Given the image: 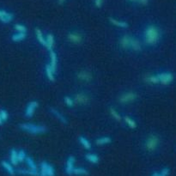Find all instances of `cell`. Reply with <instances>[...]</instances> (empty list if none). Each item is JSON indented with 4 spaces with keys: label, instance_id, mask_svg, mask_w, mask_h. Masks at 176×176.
I'll return each mask as SVG.
<instances>
[{
    "label": "cell",
    "instance_id": "6da1fadb",
    "mask_svg": "<svg viewBox=\"0 0 176 176\" xmlns=\"http://www.w3.org/2000/svg\"><path fill=\"white\" fill-rule=\"evenodd\" d=\"M161 39L160 29L156 25H149L144 31V41L147 46H156Z\"/></svg>",
    "mask_w": 176,
    "mask_h": 176
},
{
    "label": "cell",
    "instance_id": "7a4b0ae2",
    "mask_svg": "<svg viewBox=\"0 0 176 176\" xmlns=\"http://www.w3.org/2000/svg\"><path fill=\"white\" fill-rule=\"evenodd\" d=\"M22 131L33 135H41L47 132V128L43 125H37L33 123H23L19 125Z\"/></svg>",
    "mask_w": 176,
    "mask_h": 176
},
{
    "label": "cell",
    "instance_id": "3957f363",
    "mask_svg": "<svg viewBox=\"0 0 176 176\" xmlns=\"http://www.w3.org/2000/svg\"><path fill=\"white\" fill-rule=\"evenodd\" d=\"M160 145V138L156 134H150L146 137L144 143V149L148 152L156 151Z\"/></svg>",
    "mask_w": 176,
    "mask_h": 176
},
{
    "label": "cell",
    "instance_id": "277c9868",
    "mask_svg": "<svg viewBox=\"0 0 176 176\" xmlns=\"http://www.w3.org/2000/svg\"><path fill=\"white\" fill-rule=\"evenodd\" d=\"M137 98V93L133 92V91H127L123 93L119 98L120 103L122 104H128V103H131L134 101H136Z\"/></svg>",
    "mask_w": 176,
    "mask_h": 176
},
{
    "label": "cell",
    "instance_id": "5b68a950",
    "mask_svg": "<svg viewBox=\"0 0 176 176\" xmlns=\"http://www.w3.org/2000/svg\"><path fill=\"white\" fill-rule=\"evenodd\" d=\"M156 77L159 83L163 85H168L174 80V75L171 72H161L156 74Z\"/></svg>",
    "mask_w": 176,
    "mask_h": 176
},
{
    "label": "cell",
    "instance_id": "8992f818",
    "mask_svg": "<svg viewBox=\"0 0 176 176\" xmlns=\"http://www.w3.org/2000/svg\"><path fill=\"white\" fill-rule=\"evenodd\" d=\"M38 107H39V102L37 101H32V102H30L27 105V107L25 108L24 115L27 118H31V117H33V115L34 114V112L38 108Z\"/></svg>",
    "mask_w": 176,
    "mask_h": 176
},
{
    "label": "cell",
    "instance_id": "52a82bcc",
    "mask_svg": "<svg viewBox=\"0 0 176 176\" xmlns=\"http://www.w3.org/2000/svg\"><path fill=\"white\" fill-rule=\"evenodd\" d=\"M74 102L78 105H87L89 102V96L84 93V92H80L77 94L75 98L73 99Z\"/></svg>",
    "mask_w": 176,
    "mask_h": 176
},
{
    "label": "cell",
    "instance_id": "ba28073f",
    "mask_svg": "<svg viewBox=\"0 0 176 176\" xmlns=\"http://www.w3.org/2000/svg\"><path fill=\"white\" fill-rule=\"evenodd\" d=\"M49 55H50V67L53 70V72L56 73L57 66H58V55H57L56 52L52 49L49 50Z\"/></svg>",
    "mask_w": 176,
    "mask_h": 176
},
{
    "label": "cell",
    "instance_id": "9c48e42d",
    "mask_svg": "<svg viewBox=\"0 0 176 176\" xmlns=\"http://www.w3.org/2000/svg\"><path fill=\"white\" fill-rule=\"evenodd\" d=\"M67 38L72 43H74V44H80L83 42V35L77 31L70 32L68 34Z\"/></svg>",
    "mask_w": 176,
    "mask_h": 176
},
{
    "label": "cell",
    "instance_id": "30bf717a",
    "mask_svg": "<svg viewBox=\"0 0 176 176\" xmlns=\"http://www.w3.org/2000/svg\"><path fill=\"white\" fill-rule=\"evenodd\" d=\"M50 112H51V113H52L56 119H58V121H60L62 124H64V125H67V124H68V120H67V118L64 116L62 112H59L58 109L53 108V107H51V108H50Z\"/></svg>",
    "mask_w": 176,
    "mask_h": 176
},
{
    "label": "cell",
    "instance_id": "8fae6325",
    "mask_svg": "<svg viewBox=\"0 0 176 176\" xmlns=\"http://www.w3.org/2000/svg\"><path fill=\"white\" fill-rule=\"evenodd\" d=\"M75 168V157L74 156H69L66 161L64 171L68 175H72L73 169Z\"/></svg>",
    "mask_w": 176,
    "mask_h": 176
},
{
    "label": "cell",
    "instance_id": "7c38bea8",
    "mask_svg": "<svg viewBox=\"0 0 176 176\" xmlns=\"http://www.w3.org/2000/svg\"><path fill=\"white\" fill-rule=\"evenodd\" d=\"M131 36L128 35V34L123 35L120 40V47L124 50L131 49Z\"/></svg>",
    "mask_w": 176,
    "mask_h": 176
},
{
    "label": "cell",
    "instance_id": "4fadbf2b",
    "mask_svg": "<svg viewBox=\"0 0 176 176\" xmlns=\"http://www.w3.org/2000/svg\"><path fill=\"white\" fill-rule=\"evenodd\" d=\"M77 77H78L79 80L88 83V82L92 80V74L88 71H81L77 74Z\"/></svg>",
    "mask_w": 176,
    "mask_h": 176
},
{
    "label": "cell",
    "instance_id": "5bb4252c",
    "mask_svg": "<svg viewBox=\"0 0 176 176\" xmlns=\"http://www.w3.org/2000/svg\"><path fill=\"white\" fill-rule=\"evenodd\" d=\"M131 49L135 52H140L142 50L141 42L137 38L134 37V36H131Z\"/></svg>",
    "mask_w": 176,
    "mask_h": 176
},
{
    "label": "cell",
    "instance_id": "9a60e30c",
    "mask_svg": "<svg viewBox=\"0 0 176 176\" xmlns=\"http://www.w3.org/2000/svg\"><path fill=\"white\" fill-rule=\"evenodd\" d=\"M1 166L3 167V168L8 173L9 175H15L16 174V171L14 169V167L11 163H9L6 161H1Z\"/></svg>",
    "mask_w": 176,
    "mask_h": 176
},
{
    "label": "cell",
    "instance_id": "2e32d148",
    "mask_svg": "<svg viewBox=\"0 0 176 176\" xmlns=\"http://www.w3.org/2000/svg\"><path fill=\"white\" fill-rule=\"evenodd\" d=\"M35 35H36V38H37V40L39 41L40 45H42L43 47H46L47 46V43H46V38L44 36V34H42L41 30H40L39 28H35Z\"/></svg>",
    "mask_w": 176,
    "mask_h": 176
},
{
    "label": "cell",
    "instance_id": "e0dca14e",
    "mask_svg": "<svg viewBox=\"0 0 176 176\" xmlns=\"http://www.w3.org/2000/svg\"><path fill=\"white\" fill-rule=\"evenodd\" d=\"M45 38H46V43H47L46 47L47 48L48 51L53 49V46H54V43H55L54 36L52 34H47V36H45Z\"/></svg>",
    "mask_w": 176,
    "mask_h": 176
},
{
    "label": "cell",
    "instance_id": "ac0fdd59",
    "mask_svg": "<svg viewBox=\"0 0 176 176\" xmlns=\"http://www.w3.org/2000/svg\"><path fill=\"white\" fill-rule=\"evenodd\" d=\"M109 22L112 24V25H114V26H116V27H118V28H128V23H126V22H124V21H119V20H116V19H114V18H112V17H110L109 18Z\"/></svg>",
    "mask_w": 176,
    "mask_h": 176
},
{
    "label": "cell",
    "instance_id": "d6986e66",
    "mask_svg": "<svg viewBox=\"0 0 176 176\" xmlns=\"http://www.w3.org/2000/svg\"><path fill=\"white\" fill-rule=\"evenodd\" d=\"M112 142V138L110 137H102L96 139V144L98 146H102L106 144H110Z\"/></svg>",
    "mask_w": 176,
    "mask_h": 176
},
{
    "label": "cell",
    "instance_id": "ffe728a7",
    "mask_svg": "<svg viewBox=\"0 0 176 176\" xmlns=\"http://www.w3.org/2000/svg\"><path fill=\"white\" fill-rule=\"evenodd\" d=\"M17 173L22 175H28V176H39V171H34L31 169H19L17 170Z\"/></svg>",
    "mask_w": 176,
    "mask_h": 176
},
{
    "label": "cell",
    "instance_id": "44dd1931",
    "mask_svg": "<svg viewBox=\"0 0 176 176\" xmlns=\"http://www.w3.org/2000/svg\"><path fill=\"white\" fill-rule=\"evenodd\" d=\"M45 72L47 75V77L48 78V80L51 82H54L55 81V73L53 72V70L51 69L49 64H47L45 66Z\"/></svg>",
    "mask_w": 176,
    "mask_h": 176
},
{
    "label": "cell",
    "instance_id": "7402d4cb",
    "mask_svg": "<svg viewBox=\"0 0 176 176\" xmlns=\"http://www.w3.org/2000/svg\"><path fill=\"white\" fill-rule=\"evenodd\" d=\"M78 141L85 150H88L91 149V143L89 142V140L87 137H85L84 136H80L78 137Z\"/></svg>",
    "mask_w": 176,
    "mask_h": 176
},
{
    "label": "cell",
    "instance_id": "603a6c76",
    "mask_svg": "<svg viewBox=\"0 0 176 176\" xmlns=\"http://www.w3.org/2000/svg\"><path fill=\"white\" fill-rule=\"evenodd\" d=\"M85 159L89 161V162H91V163H93V164H96V163H98L99 162V156L96 155V154H92V153H88V154H86L85 155Z\"/></svg>",
    "mask_w": 176,
    "mask_h": 176
},
{
    "label": "cell",
    "instance_id": "cb8c5ba5",
    "mask_svg": "<svg viewBox=\"0 0 176 176\" xmlns=\"http://www.w3.org/2000/svg\"><path fill=\"white\" fill-rule=\"evenodd\" d=\"M9 160H10V163L13 166H16L18 164V158H17V150L15 149H12L10 150V154H9Z\"/></svg>",
    "mask_w": 176,
    "mask_h": 176
},
{
    "label": "cell",
    "instance_id": "d4e9b609",
    "mask_svg": "<svg viewBox=\"0 0 176 176\" xmlns=\"http://www.w3.org/2000/svg\"><path fill=\"white\" fill-rule=\"evenodd\" d=\"M26 163H27V165H28V167L29 169H31V170H34V171H38V167H37V165H36V163H35V161L33 160L32 157H30V156H27V157H26Z\"/></svg>",
    "mask_w": 176,
    "mask_h": 176
},
{
    "label": "cell",
    "instance_id": "484cf974",
    "mask_svg": "<svg viewBox=\"0 0 176 176\" xmlns=\"http://www.w3.org/2000/svg\"><path fill=\"white\" fill-rule=\"evenodd\" d=\"M27 36V33H16L14 34H12L11 36V40L14 42H19L23 40Z\"/></svg>",
    "mask_w": 176,
    "mask_h": 176
},
{
    "label": "cell",
    "instance_id": "4316f807",
    "mask_svg": "<svg viewBox=\"0 0 176 176\" xmlns=\"http://www.w3.org/2000/svg\"><path fill=\"white\" fill-rule=\"evenodd\" d=\"M72 175H81V176H85L88 175V171L84 168H74Z\"/></svg>",
    "mask_w": 176,
    "mask_h": 176
},
{
    "label": "cell",
    "instance_id": "83f0119b",
    "mask_svg": "<svg viewBox=\"0 0 176 176\" xmlns=\"http://www.w3.org/2000/svg\"><path fill=\"white\" fill-rule=\"evenodd\" d=\"M123 120H124L125 123L130 128L135 129L137 127L136 121L133 120V119H131V117H129V116H125Z\"/></svg>",
    "mask_w": 176,
    "mask_h": 176
},
{
    "label": "cell",
    "instance_id": "f1b7e54d",
    "mask_svg": "<svg viewBox=\"0 0 176 176\" xmlns=\"http://www.w3.org/2000/svg\"><path fill=\"white\" fill-rule=\"evenodd\" d=\"M13 18H14L13 14L7 12L6 15H4V16L0 17V21H1L2 23H10V22L13 20Z\"/></svg>",
    "mask_w": 176,
    "mask_h": 176
},
{
    "label": "cell",
    "instance_id": "f546056e",
    "mask_svg": "<svg viewBox=\"0 0 176 176\" xmlns=\"http://www.w3.org/2000/svg\"><path fill=\"white\" fill-rule=\"evenodd\" d=\"M47 161H44L40 163L39 176H47Z\"/></svg>",
    "mask_w": 176,
    "mask_h": 176
},
{
    "label": "cell",
    "instance_id": "4dcf8cb0",
    "mask_svg": "<svg viewBox=\"0 0 176 176\" xmlns=\"http://www.w3.org/2000/svg\"><path fill=\"white\" fill-rule=\"evenodd\" d=\"M110 113H111V115H112V117L115 120H117V121H120V120H122V117H121V115H120L119 112H117L113 107H110Z\"/></svg>",
    "mask_w": 176,
    "mask_h": 176
},
{
    "label": "cell",
    "instance_id": "1f68e13d",
    "mask_svg": "<svg viewBox=\"0 0 176 176\" xmlns=\"http://www.w3.org/2000/svg\"><path fill=\"white\" fill-rule=\"evenodd\" d=\"M27 157V154L23 150H20L19 151H17V158H18V162H23L25 161Z\"/></svg>",
    "mask_w": 176,
    "mask_h": 176
},
{
    "label": "cell",
    "instance_id": "d6a6232c",
    "mask_svg": "<svg viewBox=\"0 0 176 176\" xmlns=\"http://www.w3.org/2000/svg\"><path fill=\"white\" fill-rule=\"evenodd\" d=\"M64 104L66 105L68 107H73V106H74V104H75L73 98L70 97V96H64Z\"/></svg>",
    "mask_w": 176,
    "mask_h": 176
},
{
    "label": "cell",
    "instance_id": "836d02e7",
    "mask_svg": "<svg viewBox=\"0 0 176 176\" xmlns=\"http://www.w3.org/2000/svg\"><path fill=\"white\" fill-rule=\"evenodd\" d=\"M47 176H55V169L48 162L47 166Z\"/></svg>",
    "mask_w": 176,
    "mask_h": 176
},
{
    "label": "cell",
    "instance_id": "e575fe53",
    "mask_svg": "<svg viewBox=\"0 0 176 176\" xmlns=\"http://www.w3.org/2000/svg\"><path fill=\"white\" fill-rule=\"evenodd\" d=\"M0 117L3 122H6L9 118L8 112L5 109H0Z\"/></svg>",
    "mask_w": 176,
    "mask_h": 176
},
{
    "label": "cell",
    "instance_id": "d590c367",
    "mask_svg": "<svg viewBox=\"0 0 176 176\" xmlns=\"http://www.w3.org/2000/svg\"><path fill=\"white\" fill-rule=\"evenodd\" d=\"M14 28L18 33H27V28L23 24H16Z\"/></svg>",
    "mask_w": 176,
    "mask_h": 176
},
{
    "label": "cell",
    "instance_id": "8d00e7d4",
    "mask_svg": "<svg viewBox=\"0 0 176 176\" xmlns=\"http://www.w3.org/2000/svg\"><path fill=\"white\" fill-rule=\"evenodd\" d=\"M129 1H131V2H138V3H140L143 5H146L148 4L149 0H129Z\"/></svg>",
    "mask_w": 176,
    "mask_h": 176
},
{
    "label": "cell",
    "instance_id": "74e56055",
    "mask_svg": "<svg viewBox=\"0 0 176 176\" xmlns=\"http://www.w3.org/2000/svg\"><path fill=\"white\" fill-rule=\"evenodd\" d=\"M102 2H103V0H96V1H95V4H96V7H97V8L102 7Z\"/></svg>",
    "mask_w": 176,
    "mask_h": 176
},
{
    "label": "cell",
    "instance_id": "f35d334b",
    "mask_svg": "<svg viewBox=\"0 0 176 176\" xmlns=\"http://www.w3.org/2000/svg\"><path fill=\"white\" fill-rule=\"evenodd\" d=\"M6 13H7V11H5V10H4V9H0V17L4 16V15H6Z\"/></svg>",
    "mask_w": 176,
    "mask_h": 176
},
{
    "label": "cell",
    "instance_id": "ab89813d",
    "mask_svg": "<svg viewBox=\"0 0 176 176\" xmlns=\"http://www.w3.org/2000/svg\"><path fill=\"white\" fill-rule=\"evenodd\" d=\"M151 176H158V172H154Z\"/></svg>",
    "mask_w": 176,
    "mask_h": 176
},
{
    "label": "cell",
    "instance_id": "60d3db41",
    "mask_svg": "<svg viewBox=\"0 0 176 176\" xmlns=\"http://www.w3.org/2000/svg\"><path fill=\"white\" fill-rule=\"evenodd\" d=\"M64 2V0H58V4H62Z\"/></svg>",
    "mask_w": 176,
    "mask_h": 176
},
{
    "label": "cell",
    "instance_id": "b9f144b4",
    "mask_svg": "<svg viewBox=\"0 0 176 176\" xmlns=\"http://www.w3.org/2000/svg\"><path fill=\"white\" fill-rule=\"evenodd\" d=\"M3 123H4V122L2 121V120H1V117H0V126H2V125H3Z\"/></svg>",
    "mask_w": 176,
    "mask_h": 176
}]
</instances>
